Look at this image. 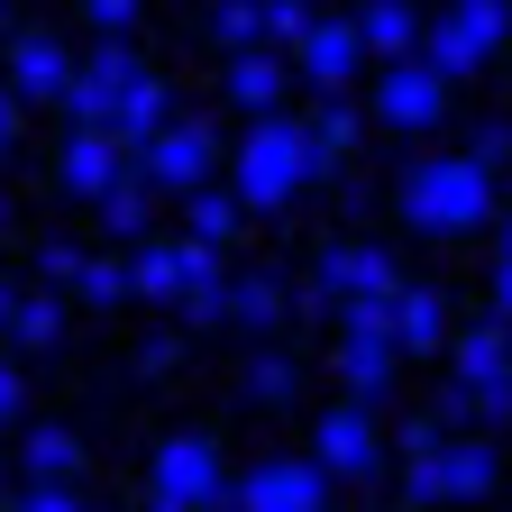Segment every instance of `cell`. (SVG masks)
Returning <instances> with one entry per match:
<instances>
[{
    "label": "cell",
    "instance_id": "1",
    "mask_svg": "<svg viewBox=\"0 0 512 512\" xmlns=\"http://www.w3.org/2000/svg\"><path fill=\"white\" fill-rule=\"evenodd\" d=\"M394 202H403L412 229L458 238V229H476V220L494 211V165H485V156H430V165H412V174L394 183Z\"/></svg>",
    "mask_w": 512,
    "mask_h": 512
},
{
    "label": "cell",
    "instance_id": "2",
    "mask_svg": "<svg viewBox=\"0 0 512 512\" xmlns=\"http://www.w3.org/2000/svg\"><path fill=\"white\" fill-rule=\"evenodd\" d=\"M320 165H330V147L311 138V119H256L247 147H238V202L247 211H284Z\"/></svg>",
    "mask_w": 512,
    "mask_h": 512
},
{
    "label": "cell",
    "instance_id": "3",
    "mask_svg": "<svg viewBox=\"0 0 512 512\" xmlns=\"http://www.w3.org/2000/svg\"><path fill=\"white\" fill-rule=\"evenodd\" d=\"M494 494V448L485 439H439L403 467V503H476Z\"/></svg>",
    "mask_w": 512,
    "mask_h": 512
},
{
    "label": "cell",
    "instance_id": "4",
    "mask_svg": "<svg viewBox=\"0 0 512 512\" xmlns=\"http://www.w3.org/2000/svg\"><path fill=\"white\" fill-rule=\"evenodd\" d=\"M503 28H512V0H448V19H430V37H421V64L476 74V64L503 46Z\"/></svg>",
    "mask_w": 512,
    "mask_h": 512
},
{
    "label": "cell",
    "instance_id": "5",
    "mask_svg": "<svg viewBox=\"0 0 512 512\" xmlns=\"http://www.w3.org/2000/svg\"><path fill=\"white\" fill-rule=\"evenodd\" d=\"M147 503L156 512H202V503H220V448L211 439H165L156 448V476H147Z\"/></svg>",
    "mask_w": 512,
    "mask_h": 512
},
{
    "label": "cell",
    "instance_id": "6",
    "mask_svg": "<svg viewBox=\"0 0 512 512\" xmlns=\"http://www.w3.org/2000/svg\"><path fill=\"white\" fill-rule=\"evenodd\" d=\"M330 503V467L320 458H266L238 476V512H320Z\"/></svg>",
    "mask_w": 512,
    "mask_h": 512
},
{
    "label": "cell",
    "instance_id": "7",
    "mask_svg": "<svg viewBox=\"0 0 512 512\" xmlns=\"http://www.w3.org/2000/svg\"><path fill=\"white\" fill-rule=\"evenodd\" d=\"M439 92H448V74L439 64H421V55H403V64H384V83H375V119L384 128H430L439 119Z\"/></svg>",
    "mask_w": 512,
    "mask_h": 512
},
{
    "label": "cell",
    "instance_id": "8",
    "mask_svg": "<svg viewBox=\"0 0 512 512\" xmlns=\"http://www.w3.org/2000/svg\"><path fill=\"white\" fill-rule=\"evenodd\" d=\"M311 284L330 293V302H348V293H403V266H394L384 247L348 238V247H320V256H311Z\"/></svg>",
    "mask_w": 512,
    "mask_h": 512
},
{
    "label": "cell",
    "instance_id": "9",
    "mask_svg": "<svg viewBox=\"0 0 512 512\" xmlns=\"http://www.w3.org/2000/svg\"><path fill=\"white\" fill-rule=\"evenodd\" d=\"M311 458L330 467V476H375L384 439H375L366 403H330V412H320V430H311Z\"/></svg>",
    "mask_w": 512,
    "mask_h": 512
},
{
    "label": "cell",
    "instance_id": "10",
    "mask_svg": "<svg viewBox=\"0 0 512 512\" xmlns=\"http://www.w3.org/2000/svg\"><path fill=\"white\" fill-rule=\"evenodd\" d=\"M138 165H147L156 192H202L211 183V128L202 119H174L156 147H138Z\"/></svg>",
    "mask_w": 512,
    "mask_h": 512
},
{
    "label": "cell",
    "instance_id": "11",
    "mask_svg": "<svg viewBox=\"0 0 512 512\" xmlns=\"http://www.w3.org/2000/svg\"><path fill=\"white\" fill-rule=\"evenodd\" d=\"M293 55H302V74H311L320 92H348V74H357L366 37H357V19H320V28H311V37L293 46Z\"/></svg>",
    "mask_w": 512,
    "mask_h": 512
},
{
    "label": "cell",
    "instance_id": "12",
    "mask_svg": "<svg viewBox=\"0 0 512 512\" xmlns=\"http://www.w3.org/2000/svg\"><path fill=\"white\" fill-rule=\"evenodd\" d=\"M110 183H128V165H119V138H110V128H74V138H64V192L101 202Z\"/></svg>",
    "mask_w": 512,
    "mask_h": 512
},
{
    "label": "cell",
    "instance_id": "13",
    "mask_svg": "<svg viewBox=\"0 0 512 512\" xmlns=\"http://www.w3.org/2000/svg\"><path fill=\"white\" fill-rule=\"evenodd\" d=\"M357 37H366V55H384V64H403V55H421L430 19L412 10V0H366V10H357Z\"/></svg>",
    "mask_w": 512,
    "mask_h": 512
},
{
    "label": "cell",
    "instance_id": "14",
    "mask_svg": "<svg viewBox=\"0 0 512 512\" xmlns=\"http://www.w3.org/2000/svg\"><path fill=\"white\" fill-rule=\"evenodd\" d=\"M64 83H74V64H64L55 37H10V92H28V101H64Z\"/></svg>",
    "mask_w": 512,
    "mask_h": 512
},
{
    "label": "cell",
    "instance_id": "15",
    "mask_svg": "<svg viewBox=\"0 0 512 512\" xmlns=\"http://www.w3.org/2000/svg\"><path fill=\"white\" fill-rule=\"evenodd\" d=\"M339 384L357 403H384V384H394V339L384 330H348L339 339Z\"/></svg>",
    "mask_w": 512,
    "mask_h": 512
},
{
    "label": "cell",
    "instance_id": "16",
    "mask_svg": "<svg viewBox=\"0 0 512 512\" xmlns=\"http://www.w3.org/2000/svg\"><path fill=\"white\" fill-rule=\"evenodd\" d=\"M165 128H174V101H165V83H156V74H138V83L119 92V119H110V138H119V147H156Z\"/></svg>",
    "mask_w": 512,
    "mask_h": 512
},
{
    "label": "cell",
    "instance_id": "17",
    "mask_svg": "<svg viewBox=\"0 0 512 512\" xmlns=\"http://www.w3.org/2000/svg\"><path fill=\"white\" fill-rule=\"evenodd\" d=\"M439 339H448V302H439L430 284H403V293H394V348H403V357H430Z\"/></svg>",
    "mask_w": 512,
    "mask_h": 512
},
{
    "label": "cell",
    "instance_id": "18",
    "mask_svg": "<svg viewBox=\"0 0 512 512\" xmlns=\"http://www.w3.org/2000/svg\"><path fill=\"white\" fill-rule=\"evenodd\" d=\"M229 101H238V110H275V101H284V64H275L266 46H238V55H229Z\"/></svg>",
    "mask_w": 512,
    "mask_h": 512
},
{
    "label": "cell",
    "instance_id": "19",
    "mask_svg": "<svg viewBox=\"0 0 512 512\" xmlns=\"http://www.w3.org/2000/svg\"><path fill=\"white\" fill-rule=\"evenodd\" d=\"M19 467H28L37 485H64V476L83 467V448H74V430H55V421H37V430L19 439Z\"/></svg>",
    "mask_w": 512,
    "mask_h": 512
},
{
    "label": "cell",
    "instance_id": "20",
    "mask_svg": "<svg viewBox=\"0 0 512 512\" xmlns=\"http://www.w3.org/2000/svg\"><path fill=\"white\" fill-rule=\"evenodd\" d=\"M503 366H512V348H503V311H494L485 330H467V339H458V384L476 394V384H494Z\"/></svg>",
    "mask_w": 512,
    "mask_h": 512
},
{
    "label": "cell",
    "instance_id": "21",
    "mask_svg": "<svg viewBox=\"0 0 512 512\" xmlns=\"http://www.w3.org/2000/svg\"><path fill=\"white\" fill-rule=\"evenodd\" d=\"M229 320L275 330V320H284V284H275V275H229Z\"/></svg>",
    "mask_w": 512,
    "mask_h": 512
},
{
    "label": "cell",
    "instance_id": "22",
    "mask_svg": "<svg viewBox=\"0 0 512 512\" xmlns=\"http://www.w3.org/2000/svg\"><path fill=\"white\" fill-rule=\"evenodd\" d=\"M238 211H247L238 192H211V183H202V192H183V220H192V238H202V247H220V238L238 229Z\"/></svg>",
    "mask_w": 512,
    "mask_h": 512
},
{
    "label": "cell",
    "instance_id": "23",
    "mask_svg": "<svg viewBox=\"0 0 512 512\" xmlns=\"http://www.w3.org/2000/svg\"><path fill=\"white\" fill-rule=\"evenodd\" d=\"M10 339H19V348H55V339H64V302H55V293H19Z\"/></svg>",
    "mask_w": 512,
    "mask_h": 512
},
{
    "label": "cell",
    "instance_id": "24",
    "mask_svg": "<svg viewBox=\"0 0 512 512\" xmlns=\"http://www.w3.org/2000/svg\"><path fill=\"white\" fill-rule=\"evenodd\" d=\"M74 293L83 302H128V293H138V266H119V256H83V275H74Z\"/></svg>",
    "mask_w": 512,
    "mask_h": 512
},
{
    "label": "cell",
    "instance_id": "25",
    "mask_svg": "<svg viewBox=\"0 0 512 512\" xmlns=\"http://www.w3.org/2000/svg\"><path fill=\"white\" fill-rule=\"evenodd\" d=\"M357 128H366V110H357L348 92H320V119H311V138H320V147L348 156V147H357Z\"/></svg>",
    "mask_w": 512,
    "mask_h": 512
},
{
    "label": "cell",
    "instance_id": "26",
    "mask_svg": "<svg viewBox=\"0 0 512 512\" xmlns=\"http://www.w3.org/2000/svg\"><path fill=\"white\" fill-rule=\"evenodd\" d=\"M211 37L238 55V46H266V0H220L211 10Z\"/></svg>",
    "mask_w": 512,
    "mask_h": 512
},
{
    "label": "cell",
    "instance_id": "27",
    "mask_svg": "<svg viewBox=\"0 0 512 512\" xmlns=\"http://www.w3.org/2000/svg\"><path fill=\"white\" fill-rule=\"evenodd\" d=\"M101 229L110 238H147V183H110L101 192Z\"/></svg>",
    "mask_w": 512,
    "mask_h": 512
},
{
    "label": "cell",
    "instance_id": "28",
    "mask_svg": "<svg viewBox=\"0 0 512 512\" xmlns=\"http://www.w3.org/2000/svg\"><path fill=\"white\" fill-rule=\"evenodd\" d=\"M320 28V10H311V0H266V37H284V46H302Z\"/></svg>",
    "mask_w": 512,
    "mask_h": 512
},
{
    "label": "cell",
    "instance_id": "29",
    "mask_svg": "<svg viewBox=\"0 0 512 512\" xmlns=\"http://www.w3.org/2000/svg\"><path fill=\"white\" fill-rule=\"evenodd\" d=\"M247 394H256V403H284V394H293V366H284V357H256V366H247Z\"/></svg>",
    "mask_w": 512,
    "mask_h": 512
},
{
    "label": "cell",
    "instance_id": "30",
    "mask_svg": "<svg viewBox=\"0 0 512 512\" xmlns=\"http://www.w3.org/2000/svg\"><path fill=\"white\" fill-rule=\"evenodd\" d=\"M10 512H83V494L74 485H28V494H10Z\"/></svg>",
    "mask_w": 512,
    "mask_h": 512
},
{
    "label": "cell",
    "instance_id": "31",
    "mask_svg": "<svg viewBox=\"0 0 512 512\" xmlns=\"http://www.w3.org/2000/svg\"><path fill=\"white\" fill-rule=\"evenodd\" d=\"M37 266H46L55 284H74V275H83V247H74V238H46V247H37Z\"/></svg>",
    "mask_w": 512,
    "mask_h": 512
},
{
    "label": "cell",
    "instance_id": "32",
    "mask_svg": "<svg viewBox=\"0 0 512 512\" xmlns=\"http://www.w3.org/2000/svg\"><path fill=\"white\" fill-rule=\"evenodd\" d=\"M83 10H92L101 37H128V28H138V0H83Z\"/></svg>",
    "mask_w": 512,
    "mask_h": 512
},
{
    "label": "cell",
    "instance_id": "33",
    "mask_svg": "<svg viewBox=\"0 0 512 512\" xmlns=\"http://www.w3.org/2000/svg\"><path fill=\"white\" fill-rule=\"evenodd\" d=\"M476 421H512V366L494 384H476Z\"/></svg>",
    "mask_w": 512,
    "mask_h": 512
},
{
    "label": "cell",
    "instance_id": "34",
    "mask_svg": "<svg viewBox=\"0 0 512 512\" xmlns=\"http://www.w3.org/2000/svg\"><path fill=\"white\" fill-rule=\"evenodd\" d=\"M503 147H512V128H503V119H485V128H476V147H467V156H485V165H503Z\"/></svg>",
    "mask_w": 512,
    "mask_h": 512
},
{
    "label": "cell",
    "instance_id": "35",
    "mask_svg": "<svg viewBox=\"0 0 512 512\" xmlns=\"http://www.w3.org/2000/svg\"><path fill=\"white\" fill-rule=\"evenodd\" d=\"M19 403H28V384H19V366H0V421H19Z\"/></svg>",
    "mask_w": 512,
    "mask_h": 512
},
{
    "label": "cell",
    "instance_id": "36",
    "mask_svg": "<svg viewBox=\"0 0 512 512\" xmlns=\"http://www.w3.org/2000/svg\"><path fill=\"white\" fill-rule=\"evenodd\" d=\"M494 311L512 320V256H494Z\"/></svg>",
    "mask_w": 512,
    "mask_h": 512
},
{
    "label": "cell",
    "instance_id": "37",
    "mask_svg": "<svg viewBox=\"0 0 512 512\" xmlns=\"http://www.w3.org/2000/svg\"><path fill=\"white\" fill-rule=\"evenodd\" d=\"M19 138V92H0V147Z\"/></svg>",
    "mask_w": 512,
    "mask_h": 512
},
{
    "label": "cell",
    "instance_id": "38",
    "mask_svg": "<svg viewBox=\"0 0 512 512\" xmlns=\"http://www.w3.org/2000/svg\"><path fill=\"white\" fill-rule=\"evenodd\" d=\"M10 311H19V293H10V284H0V330H10Z\"/></svg>",
    "mask_w": 512,
    "mask_h": 512
},
{
    "label": "cell",
    "instance_id": "39",
    "mask_svg": "<svg viewBox=\"0 0 512 512\" xmlns=\"http://www.w3.org/2000/svg\"><path fill=\"white\" fill-rule=\"evenodd\" d=\"M0 46H10V10H0Z\"/></svg>",
    "mask_w": 512,
    "mask_h": 512
},
{
    "label": "cell",
    "instance_id": "40",
    "mask_svg": "<svg viewBox=\"0 0 512 512\" xmlns=\"http://www.w3.org/2000/svg\"><path fill=\"white\" fill-rule=\"evenodd\" d=\"M503 256H512V220H503Z\"/></svg>",
    "mask_w": 512,
    "mask_h": 512
},
{
    "label": "cell",
    "instance_id": "41",
    "mask_svg": "<svg viewBox=\"0 0 512 512\" xmlns=\"http://www.w3.org/2000/svg\"><path fill=\"white\" fill-rule=\"evenodd\" d=\"M202 512H220V503H202ZM229 512H238V503H229Z\"/></svg>",
    "mask_w": 512,
    "mask_h": 512
},
{
    "label": "cell",
    "instance_id": "42",
    "mask_svg": "<svg viewBox=\"0 0 512 512\" xmlns=\"http://www.w3.org/2000/svg\"><path fill=\"white\" fill-rule=\"evenodd\" d=\"M0 512H10V494H0Z\"/></svg>",
    "mask_w": 512,
    "mask_h": 512
}]
</instances>
